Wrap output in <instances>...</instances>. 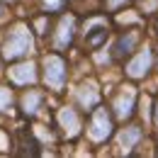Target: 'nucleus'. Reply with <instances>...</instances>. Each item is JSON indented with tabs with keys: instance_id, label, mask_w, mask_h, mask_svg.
Segmentation results:
<instances>
[{
	"instance_id": "nucleus-13",
	"label": "nucleus",
	"mask_w": 158,
	"mask_h": 158,
	"mask_svg": "<svg viewBox=\"0 0 158 158\" xmlns=\"http://www.w3.org/2000/svg\"><path fill=\"white\" fill-rule=\"evenodd\" d=\"M10 102H12V93L7 88H0V110H7Z\"/></svg>"
},
{
	"instance_id": "nucleus-18",
	"label": "nucleus",
	"mask_w": 158,
	"mask_h": 158,
	"mask_svg": "<svg viewBox=\"0 0 158 158\" xmlns=\"http://www.w3.org/2000/svg\"><path fill=\"white\" fill-rule=\"evenodd\" d=\"M156 122H158V105H156Z\"/></svg>"
},
{
	"instance_id": "nucleus-8",
	"label": "nucleus",
	"mask_w": 158,
	"mask_h": 158,
	"mask_svg": "<svg viewBox=\"0 0 158 158\" xmlns=\"http://www.w3.org/2000/svg\"><path fill=\"white\" fill-rule=\"evenodd\" d=\"M76 98H78V102L85 107V110H93V107L98 105L100 95H98V88H95L93 83H85V85H80V88H78Z\"/></svg>"
},
{
	"instance_id": "nucleus-10",
	"label": "nucleus",
	"mask_w": 158,
	"mask_h": 158,
	"mask_svg": "<svg viewBox=\"0 0 158 158\" xmlns=\"http://www.w3.org/2000/svg\"><path fill=\"white\" fill-rule=\"evenodd\" d=\"M139 139H141V129H139V127H127V129L119 134V148H122L124 153H129L139 143Z\"/></svg>"
},
{
	"instance_id": "nucleus-7",
	"label": "nucleus",
	"mask_w": 158,
	"mask_h": 158,
	"mask_svg": "<svg viewBox=\"0 0 158 158\" xmlns=\"http://www.w3.org/2000/svg\"><path fill=\"white\" fill-rule=\"evenodd\" d=\"M10 80L17 83V85H27V83H34L37 80V71L32 63H20V66H12L10 68Z\"/></svg>"
},
{
	"instance_id": "nucleus-17",
	"label": "nucleus",
	"mask_w": 158,
	"mask_h": 158,
	"mask_svg": "<svg viewBox=\"0 0 158 158\" xmlns=\"http://www.w3.org/2000/svg\"><path fill=\"white\" fill-rule=\"evenodd\" d=\"M37 32H46V22H44V20L37 22Z\"/></svg>"
},
{
	"instance_id": "nucleus-11",
	"label": "nucleus",
	"mask_w": 158,
	"mask_h": 158,
	"mask_svg": "<svg viewBox=\"0 0 158 158\" xmlns=\"http://www.w3.org/2000/svg\"><path fill=\"white\" fill-rule=\"evenodd\" d=\"M139 41V34L136 32H129L127 37H122V39L117 41V49H114V56H124V54H129L131 51V46Z\"/></svg>"
},
{
	"instance_id": "nucleus-15",
	"label": "nucleus",
	"mask_w": 158,
	"mask_h": 158,
	"mask_svg": "<svg viewBox=\"0 0 158 158\" xmlns=\"http://www.w3.org/2000/svg\"><path fill=\"white\" fill-rule=\"evenodd\" d=\"M129 0H107V5H110V10H117V7H122V5H127Z\"/></svg>"
},
{
	"instance_id": "nucleus-16",
	"label": "nucleus",
	"mask_w": 158,
	"mask_h": 158,
	"mask_svg": "<svg viewBox=\"0 0 158 158\" xmlns=\"http://www.w3.org/2000/svg\"><path fill=\"white\" fill-rule=\"evenodd\" d=\"M0 148H2V151L7 148V139H5V134H2V131H0Z\"/></svg>"
},
{
	"instance_id": "nucleus-12",
	"label": "nucleus",
	"mask_w": 158,
	"mask_h": 158,
	"mask_svg": "<svg viewBox=\"0 0 158 158\" xmlns=\"http://www.w3.org/2000/svg\"><path fill=\"white\" fill-rule=\"evenodd\" d=\"M39 102H41V93H27L22 98V105H24V112L27 114H34L39 110Z\"/></svg>"
},
{
	"instance_id": "nucleus-5",
	"label": "nucleus",
	"mask_w": 158,
	"mask_h": 158,
	"mask_svg": "<svg viewBox=\"0 0 158 158\" xmlns=\"http://www.w3.org/2000/svg\"><path fill=\"white\" fill-rule=\"evenodd\" d=\"M59 124H61V129H63L66 136H76L80 131V119L71 107H63L59 112Z\"/></svg>"
},
{
	"instance_id": "nucleus-2",
	"label": "nucleus",
	"mask_w": 158,
	"mask_h": 158,
	"mask_svg": "<svg viewBox=\"0 0 158 158\" xmlns=\"http://www.w3.org/2000/svg\"><path fill=\"white\" fill-rule=\"evenodd\" d=\"M44 80L54 90H61L66 83V63L61 56H44Z\"/></svg>"
},
{
	"instance_id": "nucleus-14",
	"label": "nucleus",
	"mask_w": 158,
	"mask_h": 158,
	"mask_svg": "<svg viewBox=\"0 0 158 158\" xmlns=\"http://www.w3.org/2000/svg\"><path fill=\"white\" fill-rule=\"evenodd\" d=\"M63 2H66V0H44V7L54 12V10H61V5H63Z\"/></svg>"
},
{
	"instance_id": "nucleus-1",
	"label": "nucleus",
	"mask_w": 158,
	"mask_h": 158,
	"mask_svg": "<svg viewBox=\"0 0 158 158\" xmlns=\"http://www.w3.org/2000/svg\"><path fill=\"white\" fill-rule=\"evenodd\" d=\"M32 46H34V41H32L29 29H27L24 24H17V27H12V32L7 34V41H5L2 54H5V59H20V56H27V54L32 51Z\"/></svg>"
},
{
	"instance_id": "nucleus-6",
	"label": "nucleus",
	"mask_w": 158,
	"mask_h": 158,
	"mask_svg": "<svg viewBox=\"0 0 158 158\" xmlns=\"http://www.w3.org/2000/svg\"><path fill=\"white\" fill-rule=\"evenodd\" d=\"M151 61H153L151 51H148V49H143V51L139 54L136 59H134L131 63H129L127 73H129L131 78H141V76H146V73H148V68H151Z\"/></svg>"
},
{
	"instance_id": "nucleus-9",
	"label": "nucleus",
	"mask_w": 158,
	"mask_h": 158,
	"mask_svg": "<svg viewBox=\"0 0 158 158\" xmlns=\"http://www.w3.org/2000/svg\"><path fill=\"white\" fill-rule=\"evenodd\" d=\"M73 24H76V22H73L71 15L59 22V34H56V46H59V49H63V46L71 44V39H73Z\"/></svg>"
},
{
	"instance_id": "nucleus-4",
	"label": "nucleus",
	"mask_w": 158,
	"mask_h": 158,
	"mask_svg": "<svg viewBox=\"0 0 158 158\" xmlns=\"http://www.w3.org/2000/svg\"><path fill=\"white\" fill-rule=\"evenodd\" d=\"M131 112H134V90L131 88H124L117 95V100H114V114L119 119H127Z\"/></svg>"
},
{
	"instance_id": "nucleus-3",
	"label": "nucleus",
	"mask_w": 158,
	"mask_h": 158,
	"mask_svg": "<svg viewBox=\"0 0 158 158\" xmlns=\"http://www.w3.org/2000/svg\"><path fill=\"white\" fill-rule=\"evenodd\" d=\"M110 134H112V119L105 110H98L95 117H93V124H90V139L93 141H105Z\"/></svg>"
}]
</instances>
